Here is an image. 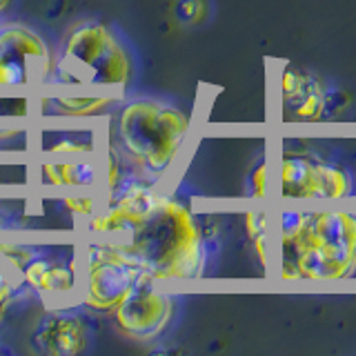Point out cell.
<instances>
[{
	"instance_id": "cell-1",
	"label": "cell",
	"mask_w": 356,
	"mask_h": 356,
	"mask_svg": "<svg viewBox=\"0 0 356 356\" xmlns=\"http://www.w3.org/2000/svg\"><path fill=\"white\" fill-rule=\"evenodd\" d=\"M272 272L283 283H343L356 276V200L276 203Z\"/></svg>"
},
{
	"instance_id": "cell-2",
	"label": "cell",
	"mask_w": 356,
	"mask_h": 356,
	"mask_svg": "<svg viewBox=\"0 0 356 356\" xmlns=\"http://www.w3.org/2000/svg\"><path fill=\"white\" fill-rule=\"evenodd\" d=\"M116 243L143 272L161 283L194 281L207 270L209 252L200 214L187 200L165 189L138 225Z\"/></svg>"
},
{
	"instance_id": "cell-3",
	"label": "cell",
	"mask_w": 356,
	"mask_h": 356,
	"mask_svg": "<svg viewBox=\"0 0 356 356\" xmlns=\"http://www.w3.org/2000/svg\"><path fill=\"white\" fill-rule=\"evenodd\" d=\"M116 143L111 147L143 178L163 185L183 159L192 118L181 107L154 98H136L114 107Z\"/></svg>"
},
{
	"instance_id": "cell-4",
	"label": "cell",
	"mask_w": 356,
	"mask_h": 356,
	"mask_svg": "<svg viewBox=\"0 0 356 356\" xmlns=\"http://www.w3.org/2000/svg\"><path fill=\"white\" fill-rule=\"evenodd\" d=\"M129 81L131 60L120 40L100 22H85L67 36L65 49L58 63H51L44 85H83L120 98Z\"/></svg>"
},
{
	"instance_id": "cell-5",
	"label": "cell",
	"mask_w": 356,
	"mask_h": 356,
	"mask_svg": "<svg viewBox=\"0 0 356 356\" xmlns=\"http://www.w3.org/2000/svg\"><path fill=\"white\" fill-rule=\"evenodd\" d=\"M272 194L276 203H348L356 200V176L316 149L283 147L272 163Z\"/></svg>"
},
{
	"instance_id": "cell-6",
	"label": "cell",
	"mask_w": 356,
	"mask_h": 356,
	"mask_svg": "<svg viewBox=\"0 0 356 356\" xmlns=\"http://www.w3.org/2000/svg\"><path fill=\"white\" fill-rule=\"evenodd\" d=\"M143 270L111 238L96 236L83 250L81 303L87 309L111 314L138 281Z\"/></svg>"
},
{
	"instance_id": "cell-7",
	"label": "cell",
	"mask_w": 356,
	"mask_h": 356,
	"mask_svg": "<svg viewBox=\"0 0 356 356\" xmlns=\"http://www.w3.org/2000/svg\"><path fill=\"white\" fill-rule=\"evenodd\" d=\"M161 281L147 272L138 276V281L120 300V305L111 312L116 327L131 341H154L167 330L174 316V296L159 285Z\"/></svg>"
},
{
	"instance_id": "cell-8",
	"label": "cell",
	"mask_w": 356,
	"mask_h": 356,
	"mask_svg": "<svg viewBox=\"0 0 356 356\" xmlns=\"http://www.w3.org/2000/svg\"><path fill=\"white\" fill-rule=\"evenodd\" d=\"M44 40L27 27H0V87L44 85L51 70Z\"/></svg>"
},
{
	"instance_id": "cell-9",
	"label": "cell",
	"mask_w": 356,
	"mask_h": 356,
	"mask_svg": "<svg viewBox=\"0 0 356 356\" xmlns=\"http://www.w3.org/2000/svg\"><path fill=\"white\" fill-rule=\"evenodd\" d=\"M332 92H327L314 74L294 65H285L278 72V100L285 122L294 125H316L325 120L332 109Z\"/></svg>"
},
{
	"instance_id": "cell-10",
	"label": "cell",
	"mask_w": 356,
	"mask_h": 356,
	"mask_svg": "<svg viewBox=\"0 0 356 356\" xmlns=\"http://www.w3.org/2000/svg\"><path fill=\"white\" fill-rule=\"evenodd\" d=\"M36 183L54 192H100L103 187V167L96 156L81 159H38Z\"/></svg>"
},
{
	"instance_id": "cell-11",
	"label": "cell",
	"mask_w": 356,
	"mask_h": 356,
	"mask_svg": "<svg viewBox=\"0 0 356 356\" xmlns=\"http://www.w3.org/2000/svg\"><path fill=\"white\" fill-rule=\"evenodd\" d=\"M98 129L89 125H44L36 131L38 159H81L98 154Z\"/></svg>"
},
{
	"instance_id": "cell-12",
	"label": "cell",
	"mask_w": 356,
	"mask_h": 356,
	"mask_svg": "<svg viewBox=\"0 0 356 356\" xmlns=\"http://www.w3.org/2000/svg\"><path fill=\"white\" fill-rule=\"evenodd\" d=\"M33 343L38 345L40 352L56 354V356H72L85 350L87 343V330L81 316L74 312L58 307L44 318L36 334H33Z\"/></svg>"
},
{
	"instance_id": "cell-13",
	"label": "cell",
	"mask_w": 356,
	"mask_h": 356,
	"mask_svg": "<svg viewBox=\"0 0 356 356\" xmlns=\"http://www.w3.org/2000/svg\"><path fill=\"white\" fill-rule=\"evenodd\" d=\"M118 105L116 96H63V94H47L40 98L38 114L49 120H87L100 114H107Z\"/></svg>"
},
{
	"instance_id": "cell-14",
	"label": "cell",
	"mask_w": 356,
	"mask_h": 356,
	"mask_svg": "<svg viewBox=\"0 0 356 356\" xmlns=\"http://www.w3.org/2000/svg\"><path fill=\"white\" fill-rule=\"evenodd\" d=\"M245 194L252 203H270L272 200V161L270 156H261L245 181Z\"/></svg>"
},
{
	"instance_id": "cell-15",
	"label": "cell",
	"mask_w": 356,
	"mask_h": 356,
	"mask_svg": "<svg viewBox=\"0 0 356 356\" xmlns=\"http://www.w3.org/2000/svg\"><path fill=\"white\" fill-rule=\"evenodd\" d=\"M105 200L98 198V192H67L63 196L65 209L74 216H83L85 220L92 218L96 211L103 207Z\"/></svg>"
},
{
	"instance_id": "cell-16",
	"label": "cell",
	"mask_w": 356,
	"mask_h": 356,
	"mask_svg": "<svg viewBox=\"0 0 356 356\" xmlns=\"http://www.w3.org/2000/svg\"><path fill=\"white\" fill-rule=\"evenodd\" d=\"M16 287H18V276L7 265L0 263V318L5 316L9 303L14 300Z\"/></svg>"
}]
</instances>
